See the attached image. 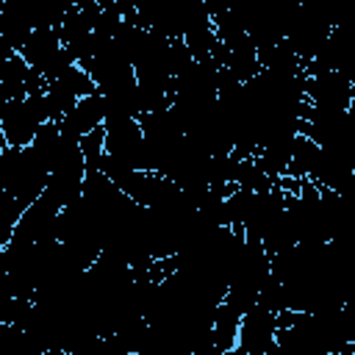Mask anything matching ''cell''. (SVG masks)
Returning <instances> with one entry per match:
<instances>
[{
	"label": "cell",
	"instance_id": "6da1fadb",
	"mask_svg": "<svg viewBox=\"0 0 355 355\" xmlns=\"http://www.w3.org/2000/svg\"><path fill=\"white\" fill-rule=\"evenodd\" d=\"M50 122L44 92L42 94H25L3 105V119H0V136L8 147H31L36 139L39 128Z\"/></svg>",
	"mask_w": 355,
	"mask_h": 355
},
{
	"label": "cell",
	"instance_id": "7a4b0ae2",
	"mask_svg": "<svg viewBox=\"0 0 355 355\" xmlns=\"http://www.w3.org/2000/svg\"><path fill=\"white\" fill-rule=\"evenodd\" d=\"M275 333H277V316L261 305H252L239 319L236 349L241 355H263L275 344Z\"/></svg>",
	"mask_w": 355,
	"mask_h": 355
},
{
	"label": "cell",
	"instance_id": "3957f363",
	"mask_svg": "<svg viewBox=\"0 0 355 355\" xmlns=\"http://www.w3.org/2000/svg\"><path fill=\"white\" fill-rule=\"evenodd\" d=\"M103 119H105V111H103V94L94 92L89 97H80L67 114L64 119L58 122V130L75 141H80L83 136L94 133L97 128H103Z\"/></svg>",
	"mask_w": 355,
	"mask_h": 355
},
{
	"label": "cell",
	"instance_id": "277c9868",
	"mask_svg": "<svg viewBox=\"0 0 355 355\" xmlns=\"http://www.w3.org/2000/svg\"><path fill=\"white\" fill-rule=\"evenodd\" d=\"M61 53V39L55 33V28H36L28 42L19 47V58L39 75H44V69L55 61V55ZM44 80V78H42Z\"/></svg>",
	"mask_w": 355,
	"mask_h": 355
},
{
	"label": "cell",
	"instance_id": "5b68a950",
	"mask_svg": "<svg viewBox=\"0 0 355 355\" xmlns=\"http://www.w3.org/2000/svg\"><path fill=\"white\" fill-rule=\"evenodd\" d=\"M22 202L14 197V194H8V191H0V250L11 241V236H14V227H17V222H19V216H22Z\"/></svg>",
	"mask_w": 355,
	"mask_h": 355
},
{
	"label": "cell",
	"instance_id": "8992f818",
	"mask_svg": "<svg viewBox=\"0 0 355 355\" xmlns=\"http://www.w3.org/2000/svg\"><path fill=\"white\" fill-rule=\"evenodd\" d=\"M8 305H11V302H0V327L6 324V313H8Z\"/></svg>",
	"mask_w": 355,
	"mask_h": 355
},
{
	"label": "cell",
	"instance_id": "52a82bcc",
	"mask_svg": "<svg viewBox=\"0 0 355 355\" xmlns=\"http://www.w3.org/2000/svg\"><path fill=\"white\" fill-rule=\"evenodd\" d=\"M0 119H3V105H0Z\"/></svg>",
	"mask_w": 355,
	"mask_h": 355
}]
</instances>
